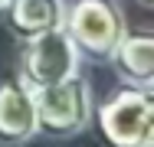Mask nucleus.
<instances>
[{
	"label": "nucleus",
	"instance_id": "nucleus-2",
	"mask_svg": "<svg viewBox=\"0 0 154 147\" xmlns=\"http://www.w3.org/2000/svg\"><path fill=\"white\" fill-rule=\"evenodd\" d=\"M33 105H36V134L53 137V141H69L92 124L95 98L92 85L75 72L56 85L36 88Z\"/></svg>",
	"mask_w": 154,
	"mask_h": 147
},
{
	"label": "nucleus",
	"instance_id": "nucleus-4",
	"mask_svg": "<svg viewBox=\"0 0 154 147\" xmlns=\"http://www.w3.org/2000/svg\"><path fill=\"white\" fill-rule=\"evenodd\" d=\"M82 65V59L75 52L72 39L66 36V29H49V33H39L33 39L20 43V56H17V69H20V82L26 88H46L56 85L62 79L75 75Z\"/></svg>",
	"mask_w": 154,
	"mask_h": 147
},
{
	"label": "nucleus",
	"instance_id": "nucleus-1",
	"mask_svg": "<svg viewBox=\"0 0 154 147\" xmlns=\"http://www.w3.org/2000/svg\"><path fill=\"white\" fill-rule=\"evenodd\" d=\"M92 121L105 147H144L154 144V92L138 85L115 88L92 108Z\"/></svg>",
	"mask_w": 154,
	"mask_h": 147
},
{
	"label": "nucleus",
	"instance_id": "nucleus-8",
	"mask_svg": "<svg viewBox=\"0 0 154 147\" xmlns=\"http://www.w3.org/2000/svg\"><path fill=\"white\" fill-rule=\"evenodd\" d=\"M138 3H141V7H151V3H154V0H138Z\"/></svg>",
	"mask_w": 154,
	"mask_h": 147
},
{
	"label": "nucleus",
	"instance_id": "nucleus-6",
	"mask_svg": "<svg viewBox=\"0 0 154 147\" xmlns=\"http://www.w3.org/2000/svg\"><path fill=\"white\" fill-rule=\"evenodd\" d=\"M108 62L115 65L125 85L151 88L154 85V33L151 29H125Z\"/></svg>",
	"mask_w": 154,
	"mask_h": 147
},
{
	"label": "nucleus",
	"instance_id": "nucleus-10",
	"mask_svg": "<svg viewBox=\"0 0 154 147\" xmlns=\"http://www.w3.org/2000/svg\"><path fill=\"white\" fill-rule=\"evenodd\" d=\"M144 147H154V144H144Z\"/></svg>",
	"mask_w": 154,
	"mask_h": 147
},
{
	"label": "nucleus",
	"instance_id": "nucleus-5",
	"mask_svg": "<svg viewBox=\"0 0 154 147\" xmlns=\"http://www.w3.org/2000/svg\"><path fill=\"white\" fill-rule=\"evenodd\" d=\"M36 137L33 88L20 79H0V147H23Z\"/></svg>",
	"mask_w": 154,
	"mask_h": 147
},
{
	"label": "nucleus",
	"instance_id": "nucleus-7",
	"mask_svg": "<svg viewBox=\"0 0 154 147\" xmlns=\"http://www.w3.org/2000/svg\"><path fill=\"white\" fill-rule=\"evenodd\" d=\"M0 13H3L7 29L13 33V39L23 43V39H33L39 33L62 26L66 0H10Z\"/></svg>",
	"mask_w": 154,
	"mask_h": 147
},
{
	"label": "nucleus",
	"instance_id": "nucleus-3",
	"mask_svg": "<svg viewBox=\"0 0 154 147\" xmlns=\"http://www.w3.org/2000/svg\"><path fill=\"white\" fill-rule=\"evenodd\" d=\"M62 29L72 39L79 59L108 62L128 23H125L118 0H72V3H66Z\"/></svg>",
	"mask_w": 154,
	"mask_h": 147
},
{
	"label": "nucleus",
	"instance_id": "nucleus-9",
	"mask_svg": "<svg viewBox=\"0 0 154 147\" xmlns=\"http://www.w3.org/2000/svg\"><path fill=\"white\" fill-rule=\"evenodd\" d=\"M7 3H10V0H0V10H3V7H7Z\"/></svg>",
	"mask_w": 154,
	"mask_h": 147
}]
</instances>
